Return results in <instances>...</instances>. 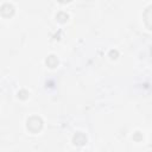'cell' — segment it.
Wrapping results in <instances>:
<instances>
[{
    "label": "cell",
    "mask_w": 152,
    "mask_h": 152,
    "mask_svg": "<svg viewBox=\"0 0 152 152\" xmlns=\"http://www.w3.org/2000/svg\"><path fill=\"white\" fill-rule=\"evenodd\" d=\"M43 127V121L38 116H32L27 120V128L32 132V133H37L42 129Z\"/></svg>",
    "instance_id": "6da1fadb"
},
{
    "label": "cell",
    "mask_w": 152,
    "mask_h": 152,
    "mask_svg": "<svg viewBox=\"0 0 152 152\" xmlns=\"http://www.w3.org/2000/svg\"><path fill=\"white\" fill-rule=\"evenodd\" d=\"M58 1H61V2H69V1H71V0H58Z\"/></svg>",
    "instance_id": "8992f818"
},
{
    "label": "cell",
    "mask_w": 152,
    "mask_h": 152,
    "mask_svg": "<svg viewBox=\"0 0 152 152\" xmlns=\"http://www.w3.org/2000/svg\"><path fill=\"white\" fill-rule=\"evenodd\" d=\"M46 64H48V66H50V68H55V66L58 64V59H57L53 55H51V56H49V57L46 58Z\"/></svg>",
    "instance_id": "277c9868"
},
{
    "label": "cell",
    "mask_w": 152,
    "mask_h": 152,
    "mask_svg": "<svg viewBox=\"0 0 152 152\" xmlns=\"http://www.w3.org/2000/svg\"><path fill=\"white\" fill-rule=\"evenodd\" d=\"M0 12H1V14H2L5 18H10V17H12V15L14 14V7H13L12 5H10V4H5V5L1 7Z\"/></svg>",
    "instance_id": "7a4b0ae2"
},
{
    "label": "cell",
    "mask_w": 152,
    "mask_h": 152,
    "mask_svg": "<svg viewBox=\"0 0 152 152\" xmlns=\"http://www.w3.org/2000/svg\"><path fill=\"white\" fill-rule=\"evenodd\" d=\"M72 141H74V144H75V145L82 146V145H84V144L87 142V137H86V135H84L83 133L78 132V133H76V135L74 137Z\"/></svg>",
    "instance_id": "3957f363"
},
{
    "label": "cell",
    "mask_w": 152,
    "mask_h": 152,
    "mask_svg": "<svg viewBox=\"0 0 152 152\" xmlns=\"http://www.w3.org/2000/svg\"><path fill=\"white\" fill-rule=\"evenodd\" d=\"M56 18L58 19V21H61V23H65V21L68 20L69 15H68L66 13H64V12H61V13H58V14H57V17H56Z\"/></svg>",
    "instance_id": "5b68a950"
}]
</instances>
